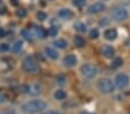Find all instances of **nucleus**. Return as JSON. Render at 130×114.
<instances>
[{
  "label": "nucleus",
  "instance_id": "obj_1",
  "mask_svg": "<svg viewBox=\"0 0 130 114\" xmlns=\"http://www.w3.org/2000/svg\"><path fill=\"white\" fill-rule=\"evenodd\" d=\"M47 107V104L44 100L40 99H35V100H30V102L25 103L22 105V111L25 113H39V112L44 111Z\"/></svg>",
  "mask_w": 130,
  "mask_h": 114
},
{
  "label": "nucleus",
  "instance_id": "obj_2",
  "mask_svg": "<svg viewBox=\"0 0 130 114\" xmlns=\"http://www.w3.org/2000/svg\"><path fill=\"white\" fill-rule=\"evenodd\" d=\"M97 87L103 93H110L114 91V83L110 81L109 78H101L98 81Z\"/></svg>",
  "mask_w": 130,
  "mask_h": 114
},
{
  "label": "nucleus",
  "instance_id": "obj_3",
  "mask_svg": "<svg viewBox=\"0 0 130 114\" xmlns=\"http://www.w3.org/2000/svg\"><path fill=\"white\" fill-rule=\"evenodd\" d=\"M81 73L85 78H92V77H94L98 74V68H97V66H94V64L86 63V64L82 66Z\"/></svg>",
  "mask_w": 130,
  "mask_h": 114
},
{
  "label": "nucleus",
  "instance_id": "obj_4",
  "mask_svg": "<svg viewBox=\"0 0 130 114\" xmlns=\"http://www.w3.org/2000/svg\"><path fill=\"white\" fill-rule=\"evenodd\" d=\"M22 67L27 73H36L37 70H38V66H37L36 61L30 57H27L23 60Z\"/></svg>",
  "mask_w": 130,
  "mask_h": 114
},
{
  "label": "nucleus",
  "instance_id": "obj_5",
  "mask_svg": "<svg viewBox=\"0 0 130 114\" xmlns=\"http://www.w3.org/2000/svg\"><path fill=\"white\" fill-rule=\"evenodd\" d=\"M112 18L115 21H123L128 18V10L125 9L124 7L119 6V7L114 8V9L112 10Z\"/></svg>",
  "mask_w": 130,
  "mask_h": 114
},
{
  "label": "nucleus",
  "instance_id": "obj_6",
  "mask_svg": "<svg viewBox=\"0 0 130 114\" xmlns=\"http://www.w3.org/2000/svg\"><path fill=\"white\" fill-rule=\"evenodd\" d=\"M129 84V76L127 74H118L115 76V85L119 89L125 88Z\"/></svg>",
  "mask_w": 130,
  "mask_h": 114
},
{
  "label": "nucleus",
  "instance_id": "obj_7",
  "mask_svg": "<svg viewBox=\"0 0 130 114\" xmlns=\"http://www.w3.org/2000/svg\"><path fill=\"white\" fill-rule=\"evenodd\" d=\"M104 9H105V5L103 3H96L88 8V13L92 15V14H97V13L103 12Z\"/></svg>",
  "mask_w": 130,
  "mask_h": 114
},
{
  "label": "nucleus",
  "instance_id": "obj_8",
  "mask_svg": "<svg viewBox=\"0 0 130 114\" xmlns=\"http://www.w3.org/2000/svg\"><path fill=\"white\" fill-rule=\"evenodd\" d=\"M101 53H103L106 58H112L115 54V50H114L112 46H109V45H104L103 48H101Z\"/></svg>",
  "mask_w": 130,
  "mask_h": 114
},
{
  "label": "nucleus",
  "instance_id": "obj_9",
  "mask_svg": "<svg viewBox=\"0 0 130 114\" xmlns=\"http://www.w3.org/2000/svg\"><path fill=\"white\" fill-rule=\"evenodd\" d=\"M58 16L62 20H69L73 16V13H71L70 9H67V8H63V9H60L59 13H58Z\"/></svg>",
  "mask_w": 130,
  "mask_h": 114
},
{
  "label": "nucleus",
  "instance_id": "obj_10",
  "mask_svg": "<svg viewBox=\"0 0 130 114\" xmlns=\"http://www.w3.org/2000/svg\"><path fill=\"white\" fill-rule=\"evenodd\" d=\"M76 62H77V59L74 54L67 55V57L63 59V63L66 64V66H68V67H73V66H75Z\"/></svg>",
  "mask_w": 130,
  "mask_h": 114
},
{
  "label": "nucleus",
  "instance_id": "obj_11",
  "mask_svg": "<svg viewBox=\"0 0 130 114\" xmlns=\"http://www.w3.org/2000/svg\"><path fill=\"white\" fill-rule=\"evenodd\" d=\"M104 36H105V38L107 40H114L118 37V32H116L115 29H107L104 32Z\"/></svg>",
  "mask_w": 130,
  "mask_h": 114
},
{
  "label": "nucleus",
  "instance_id": "obj_12",
  "mask_svg": "<svg viewBox=\"0 0 130 114\" xmlns=\"http://www.w3.org/2000/svg\"><path fill=\"white\" fill-rule=\"evenodd\" d=\"M45 54L48 58H51L52 60H57L58 58H59L58 52L54 50V48H52V47H46V48H45Z\"/></svg>",
  "mask_w": 130,
  "mask_h": 114
},
{
  "label": "nucleus",
  "instance_id": "obj_13",
  "mask_svg": "<svg viewBox=\"0 0 130 114\" xmlns=\"http://www.w3.org/2000/svg\"><path fill=\"white\" fill-rule=\"evenodd\" d=\"M28 92H29L31 96H38L40 93V87L37 84H32L28 87Z\"/></svg>",
  "mask_w": 130,
  "mask_h": 114
},
{
  "label": "nucleus",
  "instance_id": "obj_14",
  "mask_svg": "<svg viewBox=\"0 0 130 114\" xmlns=\"http://www.w3.org/2000/svg\"><path fill=\"white\" fill-rule=\"evenodd\" d=\"M35 32L38 38H45L47 36V31L42 27H35Z\"/></svg>",
  "mask_w": 130,
  "mask_h": 114
},
{
  "label": "nucleus",
  "instance_id": "obj_15",
  "mask_svg": "<svg viewBox=\"0 0 130 114\" xmlns=\"http://www.w3.org/2000/svg\"><path fill=\"white\" fill-rule=\"evenodd\" d=\"M74 44L77 47H83L84 45H85V40H84V38H82L81 36H76V37L74 38Z\"/></svg>",
  "mask_w": 130,
  "mask_h": 114
},
{
  "label": "nucleus",
  "instance_id": "obj_16",
  "mask_svg": "<svg viewBox=\"0 0 130 114\" xmlns=\"http://www.w3.org/2000/svg\"><path fill=\"white\" fill-rule=\"evenodd\" d=\"M53 44H54V46L58 47V48H66L67 47V42L63 39H58V40H55Z\"/></svg>",
  "mask_w": 130,
  "mask_h": 114
},
{
  "label": "nucleus",
  "instance_id": "obj_17",
  "mask_svg": "<svg viewBox=\"0 0 130 114\" xmlns=\"http://www.w3.org/2000/svg\"><path fill=\"white\" fill-rule=\"evenodd\" d=\"M54 97H55V99H58V100H63V99H66L67 94H66V92L62 91V90H58V91L54 93Z\"/></svg>",
  "mask_w": 130,
  "mask_h": 114
},
{
  "label": "nucleus",
  "instance_id": "obj_18",
  "mask_svg": "<svg viewBox=\"0 0 130 114\" xmlns=\"http://www.w3.org/2000/svg\"><path fill=\"white\" fill-rule=\"evenodd\" d=\"M74 28H75V30L78 31V32H85L86 31V25L84 24V23H82V22L76 23V24L74 25Z\"/></svg>",
  "mask_w": 130,
  "mask_h": 114
},
{
  "label": "nucleus",
  "instance_id": "obj_19",
  "mask_svg": "<svg viewBox=\"0 0 130 114\" xmlns=\"http://www.w3.org/2000/svg\"><path fill=\"white\" fill-rule=\"evenodd\" d=\"M22 46H23V43L22 42H15L14 45L12 46V51L14 53H19V52H20V50L22 48Z\"/></svg>",
  "mask_w": 130,
  "mask_h": 114
},
{
  "label": "nucleus",
  "instance_id": "obj_20",
  "mask_svg": "<svg viewBox=\"0 0 130 114\" xmlns=\"http://www.w3.org/2000/svg\"><path fill=\"white\" fill-rule=\"evenodd\" d=\"M22 36H23V37H24L27 40H29V42H32V40H34L32 34L29 31V30H25V29L23 30V31H22Z\"/></svg>",
  "mask_w": 130,
  "mask_h": 114
},
{
  "label": "nucleus",
  "instance_id": "obj_21",
  "mask_svg": "<svg viewBox=\"0 0 130 114\" xmlns=\"http://www.w3.org/2000/svg\"><path fill=\"white\" fill-rule=\"evenodd\" d=\"M122 63H123L122 59L118 58V59H115L113 62H112V68H113V69H116V68L121 67V66H122Z\"/></svg>",
  "mask_w": 130,
  "mask_h": 114
},
{
  "label": "nucleus",
  "instance_id": "obj_22",
  "mask_svg": "<svg viewBox=\"0 0 130 114\" xmlns=\"http://www.w3.org/2000/svg\"><path fill=\"white\" fill-rule=\"evenodd\" d=\"M47 34H48V35L51 36V37H55V36L58 35V28H57V27H54V25H52V27L48 29Z\"/></svg>",
  "mask_w": 130,
  "mask_h": 114
},
{
  "label": "nucleus",
  "instance_id": "obj_23",
  "mask_svg": "<svg viewBox=\"0 0 130 114\" xmlns=\"http://www.w3.org/2000/svg\"><path fill=\"white\" fill-rule=\"evenodd\" d=\"M16 15L19 16V18H25V15H27V10L24 9V8H17L16 10Z\"/></svg>",
  "mask_w": 130,
  "mask_h": 114
},
{
  "label": "nucleus",
  "instance_id": "obj_24",
  "mask_svg": "<svg viewBox=\"0 0 130 114\" xmlns=\"http://www.w3.org/2000/svg\"><path fill=\"white\" fill-rule=\"evenodd\" d=\"M90 37L92 38V39H97V38L99 37V31L97 29H92L90 31Z\"/></svg>",
  "mask_w": 130,
  "mask_h": 114
},
{
  "label": "nucleus",
  "instance_id": "obj_25",
  "mask_svg": "<svg viewBox=\"0 0 130 114\" xmlns=\"http://www.w3.org/2000/svg\"><path fill=\"white\" fill-rule=\"evenodd\" d=\"M46 18H47V15H46V13H44V12H39L38 14H37V19H38L39 21L46 20Z\"/></svg>",
  "mask_w": 130,
  "mask_h": 114
},
{
  "label": "nucleus",
  "instance_id": "obj_26",
  "mask_svg": "<svg viewBox=\"0 0 130 114\" xmlns=\"http://www.w3.org/2000/svg\"><path fill=\"white\" fill-rule=\"evenodd\" d=\"M86 0H73V4L75 6H77V7H81V6H83L84 4H85Z\"/></svg>",
  "mask_w": 130,
  "mask_h": 114
},
{
  "label": "nucleus",
  "instance_id": "obj_27",
  "mask_svg": "<svg viewBox=\"0 0 130 114\" xmlns=\"http://www.w3.org/2000/svg\"><path fill=\"white\" fill-rule=\"evenodd\" d=\"M9 51V46L7 44H1L0 45V52H8Z\"/></svg>",
  "mask_w": 130,
  "mask_h": 114
},
{
  "label": "nucleus",
  "instance_id": "obj_28",
  "mask_svg": "<svg viewBox=\"0 0 130 114\" xmlns=\"http://www.w3.org/2000/svg\"><path fill=\"white\" fill-rule=\"evenodd\" d=\"M0 114H15V112L13 109H4L0 112Z\"/></svg>",
  "mask_w": 130,
  "mask_h": 114
},
{
  "label": "nucleus",
  "instance_id": "obj_29",
  "mask_svg": "<svg viewBox=\"0 0 130 114\" xmlns=\"http://www.w3.org/2000/svg\"><path fill=\"white\" fill-rule=\"evenodd\" d=\"M5 100H6L5 96H4V94H1V93H0V104H3V103L5 102Z\"/></svg>",
  "mask_w": 130,
  "mask_h": 114
},
{
  "label": "nucleus",
  "instance_id": "obj_30",
  "mask_svg": "<svg viewBox=\"0 0 130 114\" xmlns=\"http://www.w3.org/2000/svg\"><path fill=\"white\" fill-rule=\"evenodd\" d=\"M5 36V31L4 30H0V37H4Z\"/></svg>",
  "mask_w": 130,
  "mask_h": 114
},
{
  "label": "nucleus",
  "instance_id": "obj_31",
  "mask_svg": "<svg viewBox=\"0 0 130 114\" xmlns=\"http://www.w3.org/2000/svg\"><path fill=\"white\" fill-rule=\"evenodd\" d=\"M79 114H91V113H89V112H81Z\"/></svg>",
  "mask_w": 130,
  "mask_h": 114
},
{
  "label": "nucleus",
  "instance_id": "obj_32",
  "mask_svg": "<svg viewBox=\"0 0 130 114\" xmlns=\"http://www.w3.org/2000/svg\"><path fill=\"white\" fill-rule=\"evenodd\" d=\"M45 114H53V111H50V112H47V113H45Z\"/></svg>",
  "mask_w": 130,
  "mask_h": 114
},
{
  "label": "nucleus",
  "instance_id": "obj_33",
  "mask_svg": "<svg viewBox=\"0 0 130 114\" xmlns=\"http://www.w3.org/2000/svg\"><path fill=\"white\" fill-rule=\"evenodd\" d=\"M53 114H62V113H60V112H53Z\"/></svg>",
  "mask_w": 130,
  "mask_h": 114
},
{
  "label": "nucleus",
  "instance_id": "obj_34",
  "mask_svg": "<svg viewBox=\"0 0 130 114\" xmlns=\"http://www.w3.org/2000/svg\"><path fill=\"white\" fill-rule=\"evenodd\" d=\"M1 4H3V1H1V0H0V6H1Z\"/></svg>",
  "mask_w": 130,
  "mask_h": 114
}]
</instances>
